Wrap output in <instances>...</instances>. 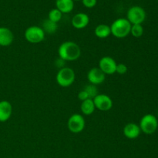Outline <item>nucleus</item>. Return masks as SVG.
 Here are the masks:
<instances>
[{
  "label": "nucleus",
  "mask_w": 158,
  "mask_h": 158,
  "mask_svg": "<svg viewBox=\"0 0 158 158\" xmlns=\"http://www.w3.org/2000/svg\"><path fill=\"white\" fill-rule=\"evenodd\" d=\"M59 57L64 61H75L81 55V49L75 42L66 41L62 43L58 49Z\"/></svg>",
  "instance_id": "nucleus-1"
},
{
  "label": "nucleus",
  "mask_w": 158,
  "mask_h": 158,
  "mask_svg": "<svg viewBox=\"0 0 158 158\" xmlns=\"http://www.w3.org/2000/svg\"><path fill=\"white\" fill-rule=\"evenodd\" d=\"M111 34L118 39H123L131 33V24L127 18H119L114 20L111 24Z\"/></svg>",
  "instance_id": "nucleus-2"
},
{
  "label": "nucleus",
  "mask_w": 158,
  "mask_h": 158,
  "mask_svg": "<svg viewBox=\"0 0 158 158\" xmlns=\"http://www.w3.org/2000/svg\"><path fill=\"white\" fill-rule=\"evenodd\" d=\"M76 79L75 72L69 67H63L60 69L56 74V83L61 87H69L74 83Z\"/></svg>",
  "instance_id": "nucleus-3"
},
{
  "label": "nucleus",
  "mask_w": 158,
  "mask_h": 158,
  "mask_svg": "<svg viewBox=\"0 0 158 158\" xmlns=\"http://www.w3.org/2000/svg\"><path fill=\"white\" fill-rule=\"evenodd\" d=\"M46 33L43 28L37 26H32L25 30L24 37L26 40L32 44L42 43L44 40Z\"/></svg>",
  "instance_id": "nucleus-4"
},
{
  "label": "nucleus",
  "mask_w": 158,
  "mask_h": 158,
  "mask_svg": "<svg viewBox=\"0 0 158 158\" xmlns=\"http://www.w3.org/2000/svg\"><path fill=\"white\" fill-rule=\"evenodd\" d=\"M139 127L140 128V131L144 134H148V135L154 134L158 127V120L157 117L153 114H146L140 119Z\"/></svg>",
  "instance_id": "nucleus-5"
},
{
  "label": "nucleus",
  "mask_w": 158,
  "mask_h": 158,
  "mask_svg": "<svg viewBox=\"0 0 158 158\" xmlns=\"http://www.w3.org/2000/svg\"><path fill=\"white\" fill-rule=\"evenodd\" d=\"M127 19L131 25L142 24L146 19V12L140 6H134L128 9Z\"/></svg>",
  "instance_id": "nucleus-6"
},
{
  "label": "nucleus",
  "mask_w": 158,
  "mask_h": 158,
  "mask_svg": "<svg viewBox=\"0 0 158 158\" xmlns=\"http://www.w3.org/2000/svg\"><path fill=\"white\" fill-rule=\"evenodd\" d=\"M86 126L85 119L81 114H74L69 117L67 122L68 129L73 134H78L84 130Z\"/></svg>",
  "instance_id": "nucleus-7"
},
{
  "label": "nucleus",
  "mask_w": 158,
  "mask_h": 158,
  "mask_svg": "<svg viewBox=\"0 0 158 158\" xmlns=\"http://www.w3.org/2000/svg\"><path fill=\"white\" fill-rule=\"evenodd\" d=\"M96 109L100 111H108L113 107V100L106 94H98L94 99Z\"/></svg>",
  "instance_id": "nucleus-8"
},
{
  "label": "nucleus",
  "mask_w": 158,
  "mask_h": 158,
  "mask_svg": "<svg viewBox=\"0 0 158 158\" xmlns=\"http://www.w3.org/2000/svg\"><path fill=\"white\" fill-rule=\"evenodd\" d=\"M117 64L115 60L110 56H103L99 61V68L105 75H113L116 73Z\"/></svg>",
  "instance_id": "nucleus-9"
},
{
  "label": "nucleus",
  "mask_w": 158,
  "mask_h": 158,
  "mask_svg": "<svg viewBox=\"0 0 158 158\" xmlns=\"http://www.w3.org/2000/svg\"><path fill=\"white\" fill-rule=\"evenodd\" d=\"M105 75L103 71L99 67H94L89 70L87 73L88 81L90 84L97 85L101 84L105 80Z\"/></svg>",
  "instance_id": "nucleus-10"
},
{
  "label": "nucleus",
  "mask_w": 158,
  "mask_h": 158,
  "mask_svg": "<svg viewBox=\"0 0 158 158\" xmlns=\"http://www.w3.org/2000/svg\"><path fill=\"white\" fill-rule=\"evenodd\" d=\"M89 23V17L84 12H79L74 15L72 19V26L75 29H82L88 26Z\"/></svg>",
  "instance_id": "nucleus-11"
},
{
  "label": "nucleus",
  "mask_w": 158,
  "mask_h": 158,
  "mask_svg": "<svg viewBox=\"0 0 158 158\" xmlns=\"http://www.w3.org/2000/svg\"><path fill=\"white\" fill-rule=\"evenodd\" d=\"M140 132L141 131L139 125L134 123H128L127 124L125 125L123 129V135L127 138L131 139V140L137 138L140 136Z\"/></svg>",
  "instance_id": "nucleus-12"
},
{
  "label": "nucleus",
  "mask_w": 158,
  "mask_h": 158,
  "mask_svg": "<svg viewBox=\"0 0 158 158\" xmlns=\"http://www.w3.org/2000/svg\"><path fill=\"white\" fill-rule=\"evenodd\" d=\"M12 114V106L7 100L0 101V122L7 121Z\"/></svg>",
  "instance_id": "nucleus-13"
},
{
  "label": "nucleus",
  "mask_w": 158,
  "mask_h": 158,
  "mask_svg": "<svg viewBox=\"0 0 158 158\" xmlns=\"http://www.w3.org/2000/svg\"><path fill=\"white\" fill-rule=\"evenodd\" d=\"M14 40L13 32L7 27H0V46H9Z\"/></svg>",
  "instance_id": "nucleus-14"
},
{
  "label": "nucleus",
  "mask_w": 158,
  "mask_h": 158,
  "mask_svg": "<svg viewBox=\"0 0 158 158\" xmlns=\"http://www.w3.org/2000/svg\"><path fill=\"white\" fill-rule=\"evenodd\" d=\"M56 6L62 13H69L74 8L73 0H56Z\"/></svg>",
  "instance_id": "nucleus-15"
},
{
  "label": "nucleus",
  "mask_w": 158,
  "mask_h": 158,
  "mask_svg": "<svg viewBox=\"0 0 158 158\" xmlns=\"http://www.w3.org/2000/svg\"><path fill=\"white\" fill-rule=\"evenodd\" d=\"M94 34L97 38L106 39L111 35L110 27L106 24H99L94 29Z\"/></svg>",
  "instance_id": "nucleus-16"
},
{
  "label": "nucleus",
  "mask_w": 158,
  "mask_h": 158,
  "mask_svg": "<svg viewBox=\"0 0 158 158\" xmlns=\"http://www.w3.org/2000/svg\"><path fill=\"white\" fill-rule=\"evenodd\" d=\"M95 105H94V100L92 99H87V100L82 101L80 105V110L81 112L84 115H91L95 111Z\"/></svg>",
  "instance_id": "nucleus-17"
},
{
  "label": "nucleus",
  "mask_w": 158,
  "mask_h": 158,
  "mask_svg": "<svg viewBox=\"0 0 158 158\" xmlns=\"http://www.w3.org/2000/svg\"><path fill=\"white\" fill-rule=\"evenodd\" d=\"M58 29V25L54 22L50 21L49 19H46L43 23V29L44 30L45 33L52 34L55 33Z\"/></svg>",
  "instance_id": "nucleus-18"
},
{
  "label": "nucleus",
  "mask_w": 158,
  "mask_h": 158,
  "mask_svg": "<svg viewBox=\"0 0 158 158\" xmlns=\"http://www.w3.org/2000/svg\"><path fill=\"white\" fill-rule=\"evenodd\" d=\"M62 16H63V13L59 9H57L56 8V9H51L49 12V14H48V19H49L52 22H54L56 23H58L61 20Z\"/></svg>",
  "instance_id": "nucleus-19"
},
{
  "label": "nucleus",
  "mask_w": 158,
  "mask_h": 158,
  "mask_svg": "<svg viewBox=\"0 0 158 158\" xmlns=\"http://www.w3.org/2000/svg\"><path fill=\"white\" fill-rule=\"evenodd\" d=\"M135 38H140L143 34V27L141 24L131 25V33Z\"/></svg>",
  "instance_id": "nucleus-20"
},
{
  "label": "nucleus",
  "mask_w": 158,
  "mask_h": 158,
  "mask_svg": "<svg viewBox=\"0 0 158 158\" xmlns=\"http://www.w3.org/2000/svg\"><path fill=\"white\" fill-rule=\"evenodd\" d=\"M83 89L88 94V97H89V99H92L93 100L96 96L98 95V89H97V86H95V85L89 84Z\"/></svg>",
  "instance_id": "nucleus-21"
},
{
  "label": "nucleus",
  "mask_w": 158,
  "mask_h": 158,
  "mask_svg": "<svg viewBox=\"0 0 158 158\" xmlns=\"http://www.w3.org/2000/svg\"><path fill=\"white\" fill-rule=\"evenodd\" d=\"M128 68L127 66L124 63H117L116 67V73L119 75H124L127 73Z\"/></svg>",
  "instance_id": "nucleus-22"
},
{
  "label": "nucleus",
  "mask_w": 158,
  "mask_h": 158,
  "mask_svg": "<svg viewBox=\"0 0 158 158\" xmlns=\"http://www.w3.org/2000/svg\"><path fill=\"white\" fill-rule=\"evenodd\" d=\"M83 6L88 9H92L95 7L97 3V0H82Z\"/></svg>",
  "instance_id": "nucleus-23"
},
{
  "label": "nucleus",
  "mask_w": 158,
  "mask_h": 158,
  "mask_svg": "<svg viewBox=\"0 0 158 158\" xmlns=\"http://www.w3.org/2000/svg\"><path fill=\"white\" fill-rule=\"evenodd\" d=\"M78 99L81 101H84V100H87V99H89V97H88V94H86V91L84 89H82L81 91H80V93L78 94Z\"/></svg>",
  "instance_id": "nucleus-24"
},
{
  "label": "nucleus",
  "mask_w": 158,
  "mask_h": 158,
  "mask_svg": "<svg viewBox=\"0 0 158 158\" xmlns=\"http://www.w3.org/2000/svg\"><path fill=\"white\" fill-rule=\"evenodd\" d=\"M65 62L63 60H62V59H60V57H59V59H57L56 61V65L57 67H59L60 69H61V68H63L65 67Z\"/></svg>",
  "instance_id": "nucleus-25"
},
{
  "label": "nucleus",
  "mask_w": 158,
  "mask_h": 158,
  "mask_svg": "<svg viewBox=\"0 0 158 158\" xmlns=\"http://www.w3.org/2000/svg\"><path fill=\"white\" fill-rule=\"evenodd\" d=\"M73 1H79V0H73Z\"/></svg>",
  "instance_id": "nucleus-26"
}]
</instances>
